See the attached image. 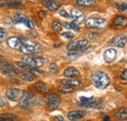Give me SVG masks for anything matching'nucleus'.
Listing matches in <instances>:
<instances>
[{"mask_svg": "<svg viewBox=\"0 0 127 121\" xmlns=\"http://www.w3.org/2000/svg\"><path fill=\"white\" fill-rule=\"evenodd\" d=\"M91 78L95 87L99 89H105L111 84L110 76L104 71H96L92 74Z\"/></svg>", "mask_w": 127, "mask_h": 121, "instance_id": "nucleus-1", "label": "nucleus"}, {"mask_svg": "<svg viewBox=\"0 0 127 121\" xmlns=\"http://www.w3.org/2000/svg\"><path fill=\"white\" fill-rule=\"evenodd\" d=\"M36 101H37V98L34 94H32L31 92H23L19 100V105L24 108H29L34 106Z\"/></svg>", "mask_w": 127, "mask_h": 121, "instance_id": "nucleus-2", "label": "nucleus"}, {"mask_svg": "<svg viewBox=\"0 0 127 121\" xmlns=\"http://www.w3.org/2000/svg\"><path fill=\"white\" fill-rule=\"evenodd\" d=\"M20 50L25 53V54H34V53H38L42 50V47L40 44L33 42V41H30L28 39H26L23 43L22 47L20 48Z\"/></svg>", "mask_w": 127, "mask_h": 121, "instance_id": "nucleus-3", "label": "nucleus"}, {"mask_svg": "<svg viewBox=\"0 0 127 121\" xmlns=\"http://www.w3.org/2000/svg\"><path fill=\"white\" fill-rule=\"evenodd\" d=\"M13 20H14L15 23L25 25V26L28 27L29 29H33V28H34L33 22H32L31 19H29L26 15H24V14H21V13H16V14H14Z\"/></svg>", "mask_w": 127, "mask_h": 121, "instance_id": "nucleus-4", "label": "nucleus"}, {"mask_svg": "<svg viewBox=\"0 0 127 121\" xmlns=\"http://www.w3.org/2000/svg\"><path fill=\"white\" fill-rule=\"evenodd\" d=\"M106 23H107V21L105 19L91 18L86 21L85 26H86V28H90V29H101L106 25Z\"/></svg>", "mask_w": 127, "mask_h": 121, "instance_id": "nucleus-5", "label": "nucleus"}, {"mask_svg": "<svg viewBox=\"0 0 127 121\" xmlns=\"http://www.w3.org/2000/svg\"><path fill=\"white\" fill-rule=\"evenodd\" d=\"M77 105L82 106V107H86V108H93V107L97 106L98 101L96 100L94 97H90V98L80 97L79 101L77 102Z\"/></svg>", "mask_w": 127, "mask_h": 121, "instance_id": "nucleus-6", "label": "nucleus"}, {"mask_svg": "<svg viewBox=\"0 0 127 121\" xmlns=\"http://www.w3.org/2000/svg\"><path fill=\"white\" fill-rule=\"evenodd\" d=\"M24 61L26 63L33 66V67L39 68L41 65L44 64V62L46 61V59L42 58V57H25L24 58Z\"/></svg>", "mask_w": 127, "mask_h": 121, "instance_id": "nucleus-7", "label": "nucleus"}, {"mask_svg": "<svg viewBox=\"0 0 127 121\" xmlns=\"http://www.w3.org/2000/svg\"><path fill=\"white\" fill-rule=\"evenodd\" d=\"M61 104V98L58 94L56 93H52L51 95H49L48 97V101H47V105L48 107L50 110H55L57 109L59 106Z\"/></svg>", "mask_w": 127, "mask_h": 121, "instance_id": "nucleus-8", "label": "nucleus"}, {"mask_svg": "<svg viewBox=\"0 0 127 121\" xmlns=\"http://www.w3.org/2000/svg\"><path fill=\"white\" fill-rule=\"evenodd\" d=\"M0 71L5 74H8V75H16L18 73H20V70L14 64L8 63V62H4V63L0 64Z\"/></svg>", "mask_w": 127, "mask_h": 121, "instance_id": "nucleus-9", "label": "nucleus"}, {"mask_svg": "<svg viewBox=\"0 0 127 121\" xmlns=\"http://www.w3.org/2000/svg\"><path fill=\"white\" fill-rule=\"evenodd\" d=\"M26 39L27 38L24 37V36H20V37L13 36V37H10L7 40V44H8V46L10 48H12V49H20Z\"/></svg>", "mask_w": 127, "mask_h": 121, "instance_id": "nucleus-10", "label": "nucleus"}, {"mask_svg": "<svg viewBox=\"0 0 127 121\" xmlns=\"http://www.w3.org/2000/svg\"><path fill=\"white\" fill-rule=\"evenodd\" d=\"M88 40L87 39H80L77 41H73L70 42L66 45V49L68 51H75V50H80L82 48H85L86 46L88 45Z\"/></svg>", "mask_w": 127, "mask_h": 121, "instance_id": "nucleus-11", "label": "nucleus"}, {"mask_svg": "<svg viewBox=\"0 0 127 121\" xmlns=\"http://www.w3.org/2000/svg\"><path fill=\"white\" fill-rule=\"evenodd\" d=\"M70 17L73 19V23L75 25H80L82 24L84 21H85V15L84 13H82L80 10L78 9H75V8H72L70 10Z\"/></svg>", "mask_w": 127, "mask_h": 121, "instance_id": "nucleus-12", "label": "nucleus"}, {"mask_svg": "<svg viewBox=\"0 0 127 121\" xmlns=\"http://www.w3.org/2000/svg\"><path fill=\"white\" fill-rule=\"evenodd\" d=\"M23 92L20 90V89H17V88H12V89H8L6 91V97L13 101V102H18L22 96Z\"/></svg>", "mask_w": 127, "mask_h": 121, "instance_id": "nucleus-13", "label": "nucleus"}, {"mask_svg": "<svg viewBox=\"0 0 127 121\" xmlns=\"http://www.w3.org/2000/svg\"><path fill=\"white\" fill-rule=\"evenodd\" d=\"M1 7H9V8H16V9H24L25 6L20 1H12V0H1L0 1Z\"/></svg>", "mask_w": 127, "mask_h": 121, "instance_id": "nucleus-14", "label": "nucleus"}, {"mask_svg": "<svg viewBox=\"0 0 127 121\" xmlns=\"http://www.w3.org/2000/svg\"><path fill=\"white\" fill-rule=\"evenodd\" d=\"M16 63L20 68L25 69V70H27V71H29V72H31V73H38V74H42V73H43V71L40 70L39 68H37V67H33V66H32V65L26 63L25 61H17Z\"/></svg>", "mask_w": 127, "mask_h": 121, "instance_id": "nucleus-15", "label": "nucleus"}, {"mask_svg": "<svg viewBox=\"0 0 127 121\" xmlns=\"http://www.w3.org/2000/svg\"><path fill=\"white\" fill-rule=\"evenodd\" d=\"M127 43V35H117L116 37H114L111 42L110 45L116 46L118 48H123Z\"/></svg>", "mask_w": 127, "mask_h": 121, "instance_id": "nucleus-16", "label": "nucleus"}, {"mask_svg": "<svg viewBox=\"0 0 127 121\" xmlns=\"http://www.w3.org/2000/svg\"><path fill=\"white\" fill-rule=\"evenodd\" d=\"M94 46H91V47H88V48H82V49H80V50H75V51H69L67 54H66V56L67 57H69V58H78L80 57L81 55H83V54H86V53H88V52H91L92 50H94Z\"/></svg>", "mask_w": 127, "mask_h": 121, "instance_id": "nucleus-17", "label": "nucleus"}, {"mask_svg": "<svg viewBox=\"0 0 127 121\" xmlns=\"http://www.w3.org/2000/svg\"><path fill=\"white\" fill-rule=\"evenodd\" d=\"M43 6H45L50 11H57L61 7V3L54 1V0H43L42 1Z\"/></svg>", "mask_w": 127, "mask_h": 121, "instance_id": "nucleus-18", "label": "nucleus"}, {"mask_svg": "<svg viewBox=\"0 0 127 121\" xmlns=\"http://www.w3.org/2000/svg\"><path fill=\"white\" fill-rule=\"evenodd\" d=\"M116 55H117V53H116V50H114V49H108V50H106L105 51V53H104V60H106V62H111V61H113V60L116 59Z\"/></svg>", "mask_w": 127, "mask_h": 121, "instance_id": "nucleus-19", "label": "nucleus"}, {"mask_svg": "<svg viewBox=\"0 0 127 121\" xmlns=\"http://www.w3.org/2000/svg\"><path fill=\"white\" fill-rule=\"evenodd\" d=\"M85 111H82V110H72V111H69L68 114H67V117L68 119L71 121H75L81 119L85 116Z\"/></svg>", "mask_w": 127, "mask_h": 121, "instance_id": "nucleus-20", "label": "nucleus"}, {"mask_svg": "<svg viewBox=\"0 0 127 121\" xmlns=\"http://www.w3.org/2000/svg\"><path fill=\"white\" fill-rule=\"evenodd\" d=\"M61 82L64 85H67V86H70V87H80V86H82V82L79 79H76V78H69L68 77L67 79H62Z\"/></svg>", "mask_w": 127, "mask_h": 121, "instance_id": "nucleus-21", "label": "nucleus"}, {"mask_svg": "<svg viewBox=\"0 0 127 121\" xmlns=\"http://www.w3.org/2000/svg\"><path fill=\"white\" fill-rule=\"evenodd\" d=\"M64 75L66 76V77H69V78H76L80 75V72L75 67H67V68L64 69Z\"/></svg>", "mask_w": 127, "mask_h": 121, "instance_id": "nucleus-22", "label": "nucleus"}, {"mask_svg": "<svg viewBox=\"0 0 127 121\" xmlns=\"http://www.w3.org/2000/svg\"><path fill=\"white\" fill-rule=\"evenodd\" d=\"M114 115L115 117L118 119V120H127V108L125 107H120L118 109L115 110L114 112Z\"/></svg>", "mask_w": 127, "mask_h": 121, "instance_id": "nucleus-23", "label": "nucleus"}, {"mask_svg": "<svg viewBox=\"0 0 127 121\" xmlns=\"http://www.w3.org/2000/svg\"><path fill=\"white\" fill-rule=\"evenodd\" d=\"M113 24L114 26L116 27H119V28H124L127 26V18L126 17H123V16H118L114 19L113 21Z\"/></svg>", "mask_w": 127, "mask_h": 121, "instance_id": "nucleus-24", "label": "nucleus"}, {"mask_svg": "<svg viewBox=\"0 0 127 121\" xmlns=\"http://www.w3.org/2000/svg\"><path fill=\"white\" fill-rule=\"evenodd\" d=\"M75 3L80 7H91L95 5L94 0H75Z\"/></svg>", "mask_w": 127, "mask_h": 121, "instance_id": "nucleus-25", "label": "nucleus"}, {"mask_svg": "<svg viewBox=\"0 0 127 121\" xmlns=\"http://www.w3.org/2000/svg\"><path fill=\"white\" fill-rule=\"evenodd\" d=\"M35 89L40 93H47L48 86L43 82H37V83H35Z\"/></svg>", "mask_w": 127, "mask_h": 121, "instance_id": "nucleus-26", "label": "nucleus"}, {"mask_svg": "<svg viewBox=\"0 0 127 121\" xmlns=\"http://www.w3.org/2000/svg\"><path fill=\"white\" fill-rule=\"evenodd\" d=\"M59 91L63 94H68V93H72L74 91V88L73 87H70V86H67V85H64V86H62L59 88Z\"/></svg>", "mask_w": 127, "mask_h": 121, "instance_id": "nucleus-27", "label": "nucleus"}, {"mask_svg": "<svg viewBox=\"0 0 127 121\" xmlns=\"http://www.w3.org/2000/svg\"><path fill=\"white\" fill-rule=\"evenodd\" d=\"M64 27L65 29H68V30H79V27L77 25H75L74 23H64Z\"/></svg>", "mask_w": 127, "mask_h": 121, "instance_id": "nucleus-28", "label": "nucleus"}, {"mask_svg": "<svg viewBox=\"0 0 127 121\" xmlns=\"http://www.w3.org/2000/svg\"><path fill=\"white\" fill-rule=\"evenodd\" d=\"M21 78H22L23 80H26V81H33V80H34V76L32 75L31 72L22 73V74H21Z\"/></svg>", "mask_w": 127, "mask_h": 121, "instance_id": "nucleus-29", "label": "nucleus"}, {"mask_svg": "<svg viewBox=\"0 0 127 121\" xmlns=\"http://www.w3.org/2000/svg\"><path fill=\"white\" fill-rule=\"evenodd\" d=\"M52 28H53V30H55V31H61L62 30V25H61V23L60 22H58V21H54L53 23H52Z\"/></svg>", "mask_w": 127, "mask_h": 121, "instance_id": "nucleus-30", "label": "nucleus"}, {"mask_svg": "<svg viewBox=\"0 0 127 121\" xmlns=\"http://www.w3.org/2000/svg\"><path fill=\"white\" fill-rule=\"evenodd\" d=\"M61 35H62V37L66 38L67 40H71L72 38H74V34L72 32H64Z\"/></svg>", "mask_w": 127, "mask_h": 121, "instance_id": "nucleus-31", "label": "nucleus"}, {"mask_svg": "<svg viewBox=\"0 0 127 121\" xmlns=\"http://www.w3.org/2000/svg\"><path fill=\"white\" fill-rule=\"evenodd\" d=\"M59 14L62 16V17H64V18H66V19L71 18V17H70V14H68L64 9H61V10L59 11Z\"/></svg>", "mask_w": 127, "mask_h": 121, "instance_id": "nucleus-32", "label": "nucleus"}, {"mask_svg": "<svg viewBox=\"0 0 127 121\" xmlns=\"http://www.w3.org/2000/svg\"><path fill=\"white\" fill-rule=\"evenodd\" d=\"M6 36H7V31L4 30V29H1L0 28V41H3Z\"/></svg>", "mask_w": 127, "mask_h": 121, "instance_id": "nucleus-33", "label": "nucleus"}, {"mask_svg": "<svg viewBox=\"0 0 127 121\" xmlns=\"http://www.w3.org/2000/svg\"><path fill=\"white\" fill-rule=\"evenodd\" d=\"M117 7L119 8L120 11H127V2L122 3V4H118Z\"/></svg>", "mask_w": 127, "mask_h": 121, "instance_id": "nucleus-34", "label": "nucleus"}, {"mask_svg": "<svg viewBox=\"0 0 127 121\" xmlns=\"http://www.w3.org/2000/svg\"><path fill=\"white\" fill-rule=\"evenodd\" d=\"M50 70L52 71V72H56L57 70H58V65H57V63H51V65H50Z\"/></svg>", "mask_w": 127, "mask_h": 121, "instance_id": "nucleus-35", "label": "nucleus"}, {"mask_svg": "<svg viewBox=\"0 0 127 121\" xmlns=\"http://www.w3.org/2000/svg\"><path fill=\"white\" fill-rule=\"evenodd\" d=\"M120 78H121V80H123V81H127V69H124V70L121 72Z\"/></svg>", "mask_w": 127, "mask_h": 121, "instance_id": "nucleus-36", "label": "nucleus"}, {"mask_svg": "<svg viewBox=\"0 0 127 121\" xmlns=\"http://www.w3.org/2000/svg\"><path fill=\"white\" fill-rule=\"evenodd\" d=\"M6 105V101H5V99L2 97V96H0V106H4Z\"/></svg>", "mask_w": 127, "mask_h": 121, "instance_id": "nucleus-37", "label": "nucleus"}, {"mask_svg": "<svg viewBox=\"0 0 127 121\" xmlns=\"http://www.w3.org/2000/svg\"><path fill=\"white\" fill-rule=\"evenodd\" d=\"M97 36H98V33H90V34H89V37H90V38H93V39L96 38Z\"/></svg>", "mask_w": 127, "mask_h": 121, "instance_id": "nucleus-38", "label": "nucleus"}, {"mask_svg": "<svg viewBox=\"0 0 127 121\" xmlns=\"http://www.w3.org/2000/svg\"><path fill=\"white\" fill-rule=\"evenodd\" d=\"M0 121H12V120L7 119V118H5V117H3V116H1V115H0Z\"/></svg>", "mask_w": 127, "mask_h": 121, "instance_id": "nucleus-39", "label": "nucleus"}, {"mask_svg": "<svg viewBox=\"0 0 127 121\" xmlns=\"http://www.w3.org/2000/svg\"><path fill=\"white\" fill-rule=\"evenodd\" d=\"M57 120L58 121H64V118L63 116H61V115H60V116H57Z\"/></svg>", "mask_w": 127, "mask_h": 121, "instance_id": "nucleus-40", "label": "nucleus"}, {"mask_svg": "<svg viewBox=\"0 0 127 121\" xmlns=\"http://www.w3.org/2000/svg\"><path fill=\"white\" fill-rule=\"evenodd\" d=\"M39 15L41 16V17H43V16H46V15H47V12H45V11H42V12H40V13H39Z\"/></svg>", "mask_w": 127, "mask_h": 121, "instance_id": "nucleus-41", "label": "nucleus"}, {"mask_svg": "<svg viewBox=\"0 0 127 121\" xmlns=\"http://www.w3.org/2000/svg\"><path fill=\"white\" fill-rule=\"evenodd\" d=\"M103 121H111V117L110 116H105V118H104Z\"/></svg>", "mask_w": 127, "mask_h": 121, "instance_id": "nucleus-42", "label": "nucleus"}, {"mask_svg": "<svg viewBox=\"0 0 127 121\" xmlns=\"http://www.w3.org/2000/svg\"><path fill=\"white\" fill-rule=\"evenodd\" d=\"M54 47H60V44H55Z\"/></svg>", "mask_w": 127, "mask_h": 121, "instance_id": "nucleus-43", "label": "nucleus"}]
</instances>
